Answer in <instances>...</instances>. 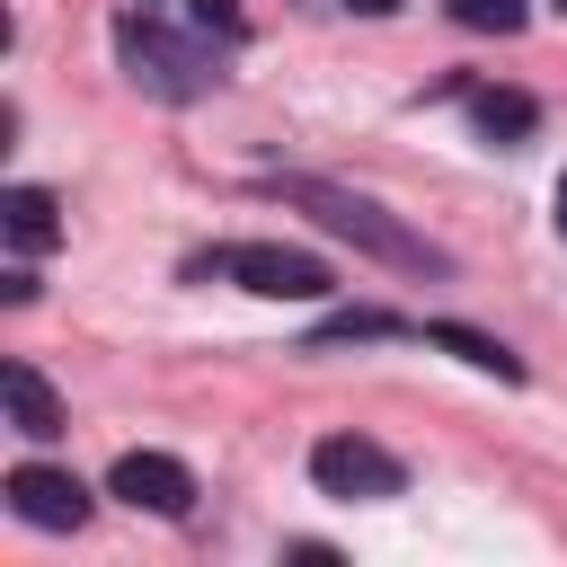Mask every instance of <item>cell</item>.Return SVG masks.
I'll return each instance as SVG.
<instances>
[{
    "mask_svg": "<svg viewBox=\"0 0 567 567\" xmlns=\"http://www.w3.org/2000/svg\"><path fill=\"white\" fill-rule=\"evenodd\" d=\"M284 204H301L319 230H337V239H354L363 257H381V266H408V275H452V257L434 248V239H416L408 221H390L372 195H354V186H328V177H284L275 186Z\"/></svg>",
    "mask_w": 567,
    "mask_h": 567,
    "instance_id": "6da1fadb",
    "label": "cell"
},
{
    "mask_svg": "<svg viewBox=\"0 0 567 567\" xmlns=\"http://www.w3.org/2000/svg\"><path fill=\"white\" fill-rule=\"evenodd\" d=\"M115 53H124L133 89H151V97H168V106H186V97H204V89H213V62H204L195 44H177L168 27H151L142 9H124V18H115Z\"/></svg>",
    "mask_w": 567,
    "mask_h": 567,
    "instance_id": "7a4b0ae2",
    "label": "cell"
},
{
    "mask_svg": "<svg viewBox=\"0 0 567 567\" xmlns=\"http://www.w3.org/2000/svg\"><path fill=\"white\" fill-rule=\"evenodd\" d=\"M221 275L248 284L257 301H328L337 275L310 257V248H275V239H248V248H221Z\"/></svg>",
    "mask_w": 567,
    "mask_h": 567,
    "instance_id": "3957f363",
    "label": "cell"
},
{
    "mask_svg": "<svg viewBox=\"0 0 567 567\" xmlns=\"http://www.w3.org/2000/svg\"><path fill=\"white\" fill-rule=\"evenodd\" d=\"M310 478H319L337 505H381V496H399V487H408V470H399L372 434H328V443L310 452Z\"/></svg>",
    "mask_w": 567,
    "mask_h": 567,
    "instance_id": "277c9868",
    "label": "cell"
},
{
    "mask_svg": "<svg viewBox=\"0 0 567 567\" xmlns=\"http://www.w3.org/2000/svg\"><path fill=\"white\" fill-rule=\"evenodd\" d=\"M106 496H124L133 514L177 523V514L195 505V470H186V461H168V452H124V461L106 470Z\"/></svg>",
    "mask_w": 567,
    "mask_h": 567,
    "instance_id": "5b68a950",
    "label": "cell"
},
{
    "mask_svg": "<svg viewBox=\"0 0 567 567\" xmlns=\"http://www.w3.org/2000/svg\"><path fill=\"white\" fill-rule=\"evenodd\" d=\"M9 514L35 523V532H80L89 523V487L71 470H53V461H18L9 470Z\"/></svg>",
    "mask_w": 567,
    "mask_h": 567,
    "instance_id": "8992f818",
    "label": "cell"
},
{
    "mask_svg": "<svg viewBox=\"0 0 567 567\" xmlns=\"http://www.w3.org/2000/svg\"><path fill=\"white\" fill-rule=\"evenodd\" d=\"M0 399H9V425L27 443H53L62 434V399H53V381L35 363H0Z\"/></svg>",
    "mask_w": 567,
    "mask_h": 567,
    "instance_id": "52a82bcc",
    "label": "cell"
},
{
    "mask_svg": "<svg viewBox=\"0 0 567 567\" xmlns=\"http://www.w3.org/2000/svg\"><path fill=\"white\" fill-rule=\"evenodd\" d=\"M0 230H9V248L44 257V248H62V204H53L44 186H9V195H0Z\"/></svg>",
    "mask_w": 567,
    "mask_h": 567,
    "instance_id": "ba28073f",
    "label": "cell"
},
{
    "mask_svg": "<svg viewBox=\"0 0 567 567\" xmlns=\"http://www.w3.org/2000/svg\"><path fill=\"white\" fill-rule=\"evenodd\" d=\"M425 346H443V354H461L470 372H496V381H523V354H514V346H496V337H478V328H461V319H425Z\"/></svg>",
    "mask_w": 567,
    "mask_h": 567,
    "instance_id": "9c48e42d",
    "label": "cell"
},
{
    "mask_svg": "<svg viewBox=\"0 0 567 567\" xmlns=\"http://www.w3.org/2000/svg\"><path fill=\"white\" fill-rule=\"evenodd\" d=\"M470 124H478L487 142H523V133L540 124V106H532L523 89H470Z\"/></svg>",
    "mask_w": 567,
    "mask_h": 567,
    "instance_id": "30bf717a",
    "label": "cell"
},
{
    "mask_svg": "<svg viewBox=\"0 0 567 567\" xmlns=\"http://www.w3.org/2000/svg\"><path fill=\"white\" fill-rule=\"evenodd\" d=\"M452 18L470 35H523L532 27V0H452Z\"/></svg>",
    "mask_w": 567,
    "mask_h": 567,
    "instance_id": "8fae6325",
    "label": "cell"
},
{
    "mask_svg": "<svg viewBox=\"0 0 567 567\" xmlns=\"http://www.w3.org/2000/svg\"><path fill=\"white\" fill-rule=\"evenodd\" d=\"M319 337H399V319H390V310H337Z\"/></svg>",
    "mask_w": 567,
    "mask_h": 567,
    "instance_id": "7c38bea8",
    "label": "cell"
},
{
    "mask_svg": "<svg viewBox=\"0 0 567 567\" xmlns=\"http://www.w3.org/2000/svg\"><path fill=\"white\" fill-rule=\"evenodd\" d=\"M195 9V27H213V35H239L248 18H239V0H186Z\"/></svg>",
    "mask_w": 567,
    "mask_h": 567,
    "instance_id": "4fadbf2b",
    "label": "cell"
},
{
    "mask_svg": "<svg viewBox=\"0 0 567 567\" xmlns=\"http://www.w3.org/2000/svg\"><path fill=\"white\" fill-rule=\"evenodd\" d=\"M549 221H558V239H567V168H558V195H549Z\"/></svg>",
    "mask_w": 567,
    "mask_h": 567,
    "instance_id": "5bb4252c",
    "label": "cell"
},
{
    "mask_svg": "<svg viewBox=\"0 0 567 567\" xmlns=\"http://www.w3.org/2000/svg\"><path fill=\"white\" fill-rule=\"evenodd\" d=\"M346 9H354V18H390L399 0H346Z\"/></svg>",
    "mask_w": 567,
    "mask_h": 567,
    "instance_id": "9a60e30c",
    "label": "cell"
},
{
    "mask_svg": "<svg viewBox=\"0 0 567 567\" xmlns=\"http://www.w3.org/2000/svg\"><path fill=\"white\" fill-rule=\"evenodd\" d=\"M558 9H567V0H558Z\"/></svg>",
    "mask_w": 567,
    "mask_h": 567,
    "instance_id": "2e32d148",
    "label": "cell"
}]
</instances>
